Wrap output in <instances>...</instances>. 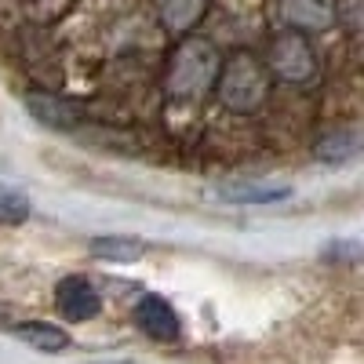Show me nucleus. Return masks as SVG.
Masks as SVG:
<instances>
[{"label": "nucleus", "mask_w": 364, "mask_h": 364, "mask_svg": "<svg viewBox=\"0 0 364 364\" xmlns=\"http://www.w3.org/2000/svg\"><path fill=\"white\" fill-rule=\"evenodd\" d=\"M106 364H124V360H106Z\"/></svg>", "instance_id": "4468645a"}, {"label": "nucleus", "mask_w": 364, "mask_h": 364, "mask_svg": "<svg viewBox=\"0 0 364 364\" xmlns=\"http://www.w3.org/2000/svg\"><path fill=\"white\" fill-rule=\"evenodd\" d=\"M11 336L29 343L33 350H44V353H63L70 346V336L51 321H18V324H11Z\"/></svg>", "instance_id": "1a4fd4ad"}, {"label": "nucleus", "mask_w": 364, "mask_h": 364, "mask_svg": "<svg viewBox=\"0 0 364 364\" xmlns=\"http://www.w3.org/2000/svg\"><path fill=\"white\" fill-rule=\"evenodd\" d=\"M29 113H33V120H41L44 128L51 132H73L80 128V109L63 102V99H55V95H41V91H33V95L26 99Z\"/></svg>", "instance_id": "6e6552de"}, {"label": "nucleus", "mask_w": 364, "mask_h": 364, "mask_svg": "<svg viewBox=\"0 0 364 364\" xmlns=\"http://www.w3.org/2000/svg\"><path fill=\"white\" fill-rule=\"evenodd\" d=\"M291 190L281 182H262V178H219L215 197L226 204H277Z\"/></svg>", "instance_id": "423d86ee"}, {"label": "nucleus", "mask_w": 364, "mask_h": 364, "mask_svg": "<svg viewBox=\"0 0 364 364\" xmlns=\"http://www.w3.org/2000/svg\"><path fill=\"white\" fill-rule=\"evenodd\" d=\"M281 15L299 29H324L331 26V0H281Z\"/></svg>", "instance_id": "9d476101"}, {"label": "nucleus", "mask_w": 364, "mask_h": 364, "mask_svg": "<svg viewBox=\"0 0 364 364\" xmlns=\"http://www.w3.org/2000/svg\"><path fill=\"white\" fill-rule=\"evenodd\" d=\"M219 73H223L219 51L200 37H190L168 58L164 91L175 102H200L204 95H211V91L219 87Z\"/></svg>", "instance_id": "f257e3e1"}, {"label": "nucleus", "mask_w": 364, "mask_h": 364, "mask_svg": "<svg viewBox=\"0 0 364 364\" xmlns=\"http://www.w3.org/2000/svg\"><path fill=\"white\" fill-rule=\"evenodd\" d=\"M157 11L171 29H190L204 15V0H157Z\"/></svg>", "instance_id": "9b49d317"}, {"label": "nucleus", "mask_w": 364, "mask_h": 364, "mask_svg": "<svg viewBox=\"0 0 364 364\" xmlns=\"http://www.w3.org/2000/svg\"><path fill=\"white\" fill-rule=\"evenodd\" d=\"M132 321L154 343H178V336H182V321L164 295H142L132 310Z\"/></svg>", "instance_id": "20e7f679"}, {"label": "nucleus", "mask_w": 364, "mask_h": 364, "mask_svg": "<svg viewBox=\"0 0 364 364\" xmlns=\"http://www.w3.org/2000/svg\"><path fill=\"white\" fill-rule=\"evenodd\" d=\"M269 70L288 84H310L317 77V58L314 48L302 33H281L269 44Z\"/></svg>", "instance_id": "7ed1b4c3"}, {"label": "nucleus", "mask_w": 364, "mask_h": 364, "mask_svg": "<svg viewBox=\"0 0 364 364\" xmlns=\"http://www.w3.org/2000/svg\"><path fill=\"white\" fill-rule=\"evenodd\" d=\"M55 310L63 314L66 321H73V324H84L91 317H99L102 299H99L95 284H91L87 277L73 273V277H63L55 284Z\"/></svg>", "instance_id": "39448f33"}, {"label": "nucleus", "mask_w": 364, "mask_h": 364, "mask_svg": "<svg viewBox=\"0 0 364 364\" xmlns=\"http://www.w3.org/2000/svg\"><path fill=\"white\" fill-rule=\"evenodd\" d=\"M364 154V128H336L314 142V157L324 164H343Z\"/></svg>", "instance_id": "0eeeda50"}, {"label": "nucleus", "mask_w": 364, "mask_h": 364, "mask_svg": "<svg viewBox=\"0 0 364 364\" xmlns=\"http://www.w3.org/2000/svg\"><path fill=\"white\" fill-rule=\"evenodd\" d=\"M215 95L233 113L259 109L269 99V77H266V70L255 63L252 55H233V58H226V63H223Z\"/></svg>", "instance_id": "f03ea898"}, {"label": "nucleus", "mask_w": 364, "mask_h": 364, "mask_svg": "<svg viewBox=\"0 0 364 364\" xmlns=\"http://www.w3.org/2000/svg\"><path fill=\"white\" fill-rule=\"evenodd\" d=\"M91 252L99 259H109V262H132L142 255V240H132V237H95L91 240Z\"/></svg>", "instance_id": "f8f14e48"}, {"label": "nucleus", "mask_w": 364, "mask_h": 364, "mask_svg": "<svg viewBox=\"0 0 364 364\" xmlns=\"http://www.w3.org/2000/svg\"><path fill=\"white\" fill-rule=\"evenodd\" d=\"M29 219V197L22 190L0 186V226H22Z\"/></svg>", "instance_id": "ddd939ff"}]
</instances>
